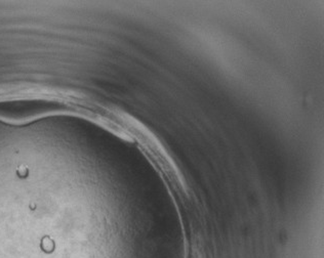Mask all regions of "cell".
Here are the masks:
<instances>
[{
  "label": "cell",
  "instance_id": "cell-1",
  "mask_svg": "<svg viewBox=\"0 0 324 258\" xmlns=\"http://www.w3.org/2000/svg\"><path fill=\"white\" fill-rule=\"evenodd\" d=\"M54 243L51 242L50 240H44L42 243V248L44 249L45 251H47V252H50L52 249H54Z\"/></svg>",
  "mask_w": 324,
  "mask_h": 258
}]
</instances>
